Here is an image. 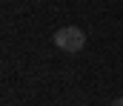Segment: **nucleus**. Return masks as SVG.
<instances>
[{
  "instance_id": "1",
  "label": "nucleus",
  "mask_w": 123,
  "mask_h": 106,
  "mask_svg": "<svg viewBox=\"0 0 123 106\" xmlns=\"http://www.w3.org/2000/svg\"><path fill=\"white\" fill-rule=\"evenodd\" d=\"M55 46L69 52V55H74V52H80L86 46V32L77 29V26H63V29L55 32Z\"/></svg>"
},
{
  "instance_id": "2",
  "label": "nucleus",
  "mask_w": 123,
  "mask_h": 106,
  "mask_svg": "<svg viewBox=\"0 0 123 106\" xmlns=\"http://www.w3.org/2000/svg\"><path fill=\"white\" fill-rule=\"evenodd\" d=\"M115 106H123V98H117V100H115Z\"/></svg>"
}]
</instances>
